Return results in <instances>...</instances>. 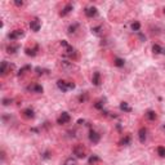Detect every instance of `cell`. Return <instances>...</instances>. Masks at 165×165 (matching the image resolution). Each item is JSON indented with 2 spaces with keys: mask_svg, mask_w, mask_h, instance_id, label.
<instances>
[{
  "mask_svg": "<svg viewBox=\"0 0 165 165\" xmlns=\"http://www.w3.org/2000/svg\"><path fill=\"white\" fill-rule=\"evenodd\" d=\"M86 99H88V94H86V93L80 94V96H79V101H80V102H85Z\"/></svg>",
  "mask_w": 165,
  "mask_h": 165,
  "instance_id": "obj_33",
  "label": "cell"
},
{
  "mask_svg": "<svg viewBox=\"0 0 165 165\" xmlns=\"http://www.w3.org/2000/svg\"><path fill=\"white\" fill-rule=\"evenodd\" d=\"M61 45L65 48V56L69 57V58H76V50L72 45H70L66 40H62L61 41Z\"/></svg>",
  "mask_w": 165,
  "mask_h": 165,
  "instance_id": "obj_1",
  "label": "cell"
},
{
  "mask_svg": "<svg viewBox=\"0 0 165 165\" xmlns=\"http://www.w3.org/2000/svg\"><path fill=\"white\" fill-rule=\"evenodd\" d=\"M29 71H31V66H30V65H26V66H23L22 69L18 70V74H17V75H18V76H23V75H26V74L29 72Z\"/></svg>",
  "mask_w": 165,
  "mask_h": 165,
  "instance_id": "obj_20",
  "label": "cell"
},
{
  "mask_svg": "<svg viewBox=\"0 0 165 165\" xmlns=\"http://www.w3.org/2000/svg\"><path fill=\"white\" fill-rule=\"evenodd\" d=\"M99 161H101V158H99V156H97V155H92L89 158V164L90 165H94L96 163H99Z\"/></svg>",
  "mask_w": 165,
  "mask_h": 165,
  "instance_id": "obj_27",
  "label": "cell"
},
{
  "mask_svg": "<svg viewBox=\"0 0 165 165\" xmlns=\"http://www.w3.org/2000/svg\"><path fill=\"white\" fill-rule=\"evenodd\" d=\"M92 82L96 86H99L101 85V82H102V80H101V74L98 72V71H96L93 74V76H92Z\"/></svg>",
  "mask_w": 165,
  "mask_h": 165,
  "instance_id": "obj_16",
  "label": "cell"
},
{
  "mask_svg": "<svg viewBox=\"0 0 165 165\" xmlns=\"http://www.w3.org/2000/svg\"><path fill=\"white\" fill-rule=\"evenodd\" d=\"M152 52H154V54H165V48H163L159 44H154L152 45Z\"/></svg>",
  "mask_w": 165,
  "mask_h": 165,
  "instance_id": "obj_18",
  "label": "cell"
},
{
  "mask_svg": "<svg viewBox=\"0 0 165 165\" xmlns=\"http://www.w3.org/2000/svg\"><path fill=\"white\" fill-rule=\"evenodd\" d=\"M13 67H14V66L10 65L9 62L3 61L1 62V67H0V74H1L3 76H5L8 72H10V70H13Z\"/></svg>",
  "mask_w": 165,
  "mask_h": 165,
  "instance_id": "obj_5",
  "label": "cell"
},
{
  "mask_svg": "<svg viewBox=\"0 0 165 165\" xmlns=\"http://www.w3.org/2000/svg\"><path fill=\"white\" fill-rule=\"evenodd\" d=\"M102 25H98V26H94L92 27V34L94 35H102Z\"/></svg>",
  "mask_w": 165,
  "mask_h": 165,
  "instance_id": "obj_24",
  "label": "cell"
},
{
  "mask_svg": "<svg viewBox=\"0 0 165 165\" xmlns=\"http://www.w3.org/2000/svg\"><path fill=\"white\" fill-rule=\"evenodd\" d=\"M40 27H41V22L39 18H34L32 21L30 22V29H31V31H34V32H38V31L40 30Z\"/></svg>",
  "mask_w": 165,
  "mask_h": 165,
  "instance_id": "obj_10",
  "label": "cell"
},
{
  "mask_svg": "<svg viewBox=\"0 0 165 165\" xmlns=\"http://www.w3.org/2000/svg\"><path fill=\"white\" fill-rule=\"evenodd\" d=\"M156 151H158V155L160 158H165V147L164 146H159Z\"/></svg>",
  "mask_w": 165,
  "mask_h": 165,
  "instance_id": "obj_30",
  "label": "cell"
},
{
  "mask_svg": "<svg viewBox=\"0 0 165 165\" xmlns=\"http://www.w3.org/2000/svg\"><path fill=\"white\" fill-rule=\"evenodd\" d=\"M72 152H74V155H75L77 159H84L86 156L85 147L82 146V144H76V146L72 148Z\"/></svg>",
  "mask_w": 165,
  "mask_h": 165,
  "instance_id": "obj_3",
  "label": "cell"
},
{
  "mask_svg": "<svg viewBox=\"0 0 165 165\" xmlns=\"http://www.w3.org/2000/svg\"><path fill=\"white\" fill-rule=\"evenodd\" d=\"M35 72H36L38 76H43V75H46L49 71H48V70H45V69H41V67H36V69H35Z\"/></svg>",
  "mask_w": 165,
  "mask_h": 165,
  "instance_id": "obj_26",
  "label": "cell"
},
{
  "mask_svg": "<svg viewBox=\"0 0 165 165\" xmlns=\"http://www.w3.org/2000/svg\"><path fill=\"white\" fill-rule=\"evenodd\" d=\"M57 86L58 89L62 90V92H69L70 89H75V82L72 81H66V80H58L57 81Z\"/></svg>",
  "mask_w": 165,
  "mask_h": 165,
  "instance_id": "obj_2",
  "label": "cell"
},
{
  "mask_svg": "<svg viewBox=\"0 0 165 165\" xmlns=\"http://www.w3.org/2000/svg\"><path fill=\"white\" fill-rule=\"evenodd\" d=\"M144 115H146L147 120H150V121H155L156 119H158V115H156V112L154 111V110H147Z\"/></svg>",
  "mask_w": 165,
  "mask_h": 165,
  "instance_id": "obj_17",
  "label": "cell"
},
{
  "mask_svg": "<svg viewBox=\"0 0 165 165\" xmlns=\"http://www.w3.org/2000/svg\"><path fill=\"white\" fill-rule=\"evenodd\" d=\"M25 52H26V54L27 56H31V57H35L38 54V52H39V45L38 44H35L34 46H29V48H26L25 49Z\"/></svg>",
  "mask_w": 165,
  "mask_h": 165,
  "instance_id": "obj_12",
  "label": "cell"
},
{
  "mask_svg": "<svg viewBox=\"0 0 165 165\" xmlns=\"http://www.w3.org/2000/svg\"><path fill=\"white\" fill-rule=\"evenodd\" d=\"M84 13H85L86 17L93 18V17H96V15L98 14V9L96 7H86L84 9Z\"/></svg>",
  "mask_w": 165,
  "mask_h": 165,
  "instance_id": "obj_8",
  "label": "cell"
},
{
  "mask_svg": "<svg viewBox=\"0 0 165 165\" xmlns=\"http://www.w3.org/2000/svg\"><path fill=\"white\" fill-rule=\"evenodd\" d=\"M103 106H105L103 99H99V101H97L96 103H94V107H96L97 110H103Z\"/></svg>",
  "mask_w": 165,
  "mask_h": 165,
  "instance_id": "obj_31",
  "label": "cell"
},
{
  "mask_svg": "<svg viewBox=\"0 0 165 165\" xmlns=\"http://www.w3.org/2000/svg\"><path fill=\"white\" fill-rule=\"evenodd\" d=\"M23 35H25L23 30H13L8 34V38H9L10 41H15V40H18V39H21Z\"/></svg>",
  "mask_w": 165,
  "mask_h": 165,
  "instance_id": "obj_4",
  "label": "cell"
},
{
  "mask_svg": "<svg viewBox=\"0 0 165 165\" xmlns=\"http://www.w3.org/2000/svg\"><path fill=\"white\" fill-rule=\"evenodd\" d=\"M14 4H15L17 7H22V5H23V1H14Z\"/></svg>",
  "mask_w": 165,
  "mask_h": 165,
  "instance_id": "obj_35",
  "label": "cell"
},
{
  "mask_svg": "<svg viewBox=\"0 0 165 165\" xmlns=\"http://www.w3.org/2000/svg\"><path fill=\"white\" fill-rule=\"evenodd\" d=\"M84 123H85V120H81V119H80L79 121H77V124H80V125H81V124H84Z\"/></svg>",
  "mask_w": 165,
  "mask_h": 165,
  "instance_id": "obj_37",
  "label": "cell"
},
{
  "mask_svg": "<svg viewBox=\"0 0 165 165\" xmlns=\"http://www.w3.org/2000/svg\"><path fill=\"white\" fill-rule=\"evenodd\" d=\"M164 14H165V8H164Z\"/></svg>",
  "mask_w": 165,
  "mask_h": 165,
  "instance_id": "obj_39",
  "label": "cell"
},
{
  "mask_svg": "<svg viewBox=\"0 0 165 165\" xmlns=\"http://www.w3.org/2000/svg\"><path fill=\"white\" fill-rule=\"evenodd\" d=\"M120 110H121V111H124V112H130L132 107L127 103V102H121V103H120Z\"/></svg>",
  "mask_w": 165,
  "mask_h": 165,
  "instance_id": "obj_22",
  "label": "cell"
},
{
  "mask_svg": "<svg viewBox=\"0 0 165 165\" xmlns=\"http://www.w3.org/2000/svg\"><path fill=\"white\" fill-rule=\"evenodd\" d=\"M99 139H101V134L98 132H96V130H90L89 132V141L93 144H97L98 142H99Z\"/></svg>",
  "mask_w": 165,
  "mask_h": 165,
  "instance_id": "obj_9",
  "label": "cell"
},
{
  "mask_svg": "<svg viewBox=\"0 0 165 165\" xmlns=\"http://www.w3.org/2000/svg\"><path fill=\"white\" fill-rule=\"evenodd\" d=\"M41 158H43V159H49V158H50V155H49V151H45L44 154L41 155Z\"/></svg>",
  "mask_w": 165,
  "mask_h": 165,
  "instance_id": "obj_34",
  "label": "cell"
},
{
  "mask_svg": "<svg viewBox=\"0 0 165 165\" xmlns=\"http://www.w3.org/2000/svg\"><path fill=\"white\" fill-rule=\"evenodd\" d=\"M130 142H132V137L129 136V134H127V136H124L123 138L120 139L119 144H120V146H129V144H130Z\"/></svg>",
  "mask_w": 165,
  "mask_h": 165,
  "instance_id": "obj_19",
  "label": "cell"
},
{
  "mask_svg": "<svg viewBox=\"0 0 165 165\" xmlns=\"http://www.w3.org/2000/svg\"><path fill=\"white\" fill-rule=\"evenodd\" d=\"M138 138H139V142L141 143H144L147 139V129L146 128H141L138 130Z\"/></svg>",
  "mask_w": 165,
  "mask_h": 165,
  "instance_id": "obj_15",
  "label": "cell"
},
{
  "mask_svg": "<svg viewBox=\"0 0 165 165\" xmlns=\"http://www.w3.org/2000/svg\"><path fill=\"white\" fill-rule=\"evenodd\" d=\"M26 89L29 90V92H31V93H36V94H41L43 93V86L40 84H36V82H34V84H30Z\"/></svg>",
  "mask_w": 165,
  "mask_h": 165,
  "instance_id": "obj_7",
  "label": "cell"
},
{
  "mask_svg": "<svg viewBox=\"0 0 165 165\" xmlns=\"http://www.w3.org/2000/svg\"><path fill=\"white\" fill-rule=\"evenodd\" d=\"M76 164H77V161L75 158H67L63 163V165H76Z\"/></svg>",
  "mask_w": 165,
  "mask_h": 165,
  "instance_id": "obj_29",
  "label": "cell"
},
{
  "mask_svg": "<svg viewBox=\"0 0 165 165\" xmlns=\"http://www.w3.org/2000/svg\"><path fill=\"white\" fill-rule=\"evenodd\" d=\"M163 129H164V130H165V125H164V127H163Z\"/></svg>",
  "mask_w": 165,
  "mask_h": 165,
  "instance_id": "obj_38",
  "label": "cell"
},
{
  "mask_svg": "<svg viewBox=\"0 0 165 165\" xmlns=\"http://www.w3.org/2000/svg\"><path fill=\"white\" fill-rule=\"evenodd\" d=\"M74 9V7H72V4L71 3H69V4H66V5L62 8V10L60 12V15L61 17H66L69 13H71V10Z\"/></svg>",
  "mask_w": 165,
  "mask_h": 165,
  "instance_id": "obj_13",
  "label": "cell"
},
{
  "mask_svg": "<svg viewBox=\"0 0 165 165\" xmlns=\"http://www.w3.org/2000/svg\"><path fill=\"white\" fill-rule=\"evenodd\" d=\"M12 102H13V99H12V98H3L1 103H3V106H9Z\"/></svg>",
  "mask_w": 165,
  "mask_h": 165,
  "instance_id": "obj_32",
  "label": "cell"
},
{
  "mask_svg": "<svg viewBox=\"0 0 165 165\" xmlns=\"http://www.w3.org/2000/svg\"><path fill=\"white\" fill-rule=\"evenodd\" d=\"M61 66H62V69H65V70L72 69V62L71 61H67V60H62L61 61Z\"/></svg>",
  "mask_w": 165,
  "mask_h": 165,
  "instance_id": "obj_21",
  "label": "cell"
},
{
  "mask_svg": "<svg viewBox=\"0 0 165 165\" xmlns=\"http://www.w3.org/2000/svg\"><path fill=\"white\" fill-rule=\"evenodd\" d=\"M79 29V23H72V25H70L69 26V34L70 35H72V34H75L76 32V30Z\"/></svg>",
  "mask_w": 165,
  "mask_h": 165,
  "instance_id": "obj_23",
  "label": "cell"
},
{
  "mask_svg": "<svg viewBox=\"0 0 165 165\" xmlns=\"http://www.w3.org/2000/svg\"><path fill=\"white\" fill-rule=\"evenodd\" d=\"M113 65H115L116 67H124L125 61L123 58H115V60H113Z\"/></svg>",
  "mask_w": 165,
  "mask_h": 165,
  "instance_id": "obj_25",
  "label": "cell"
},
{
  "mask_svg": "<svg viewBox=\"0 0 165 165\" xmlns=\"http://www.w3.org/2000/svg\"><path fill=\"white\" fill-rule=\"evenodd\" d=\"M22 116L25 117V119H29V120L34 119V117H35V111H34V108H31V107L25 108V110L22 111Z\"/></svg>",
  "mask_w": 165,
  "mask_h": 165,
  "instance_id": "obj_11",
  "label": "cell"
},
{
  "mask_svg": "<svg viewBox=\"0 0 165 165\" xmlns=\"http://www.w3.org/2000/svg\"><path fill=\"white\" fill-rule=\"evenodd\" d=\"M1 160H3V161L5 160V152H4V151H1Z\"/></svg>",
  "mask_w": 165,
  "mask_h": 165,
  "instance_id": "obj_36",
  "label": "cell"
},
{
  "mask_svg": "<svg viewBox=\"0 0 165 165\" xmlns=\"http://www.w3.org/2000/svg\"><path fill=\"white\" fill-rule=\"evenodd\" d=\"M71 121V116H70V113L69 112H62L60 116H58V119H57V123L60 124V125H63V124H67Z\"/></svg>",
  "mask_w": 165,
  "mask_h": 165,
  "instance_id": "obj_6",
  "label": "cell"
},
{
  "mask_svg": "<svg viewBox=\"0 0 165 165\" xmlns=\"http://www.w3.org/2000/svg\"><path fill=\"white\" fill-rule=\"evenodd\" d=\"M18 50H19V45L18 44H14V43L10 41V44L7 45V53L8 54H14V53H17Z\"/></svg>",
  "mask_w": 165,
  "mask_h": 165,
  "instance_id": "obj_14",
  "label": "cell"
},
{
  "mask_svg": "<svg viewBox=\"0 0 165 165\" xmlns=\"http://www.w3.org/2000/svg\"><path fill=\"white\" fill-rule=\"evenodd\" d=\"M130 27H132L133 31H136V32H139V30H141V23H139L138 21H134V22H132Z\"/></svg>",
  "mask_w": 165,
  "mask_h": 165,
  "instance_id": "obj_28",
  "label": "cell"
}]
</instances>
